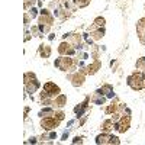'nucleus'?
<instances>
[{
    "mask_svg": "<svg viewBox=\"0 0 145 145\" xmlns=\"http://www.w3.org/2000/svg\"><path fill=\"white\" fill-rule=\"evenodd\" d=\"M77 64L78 63L74 58H71L70 55H61L59 58H57L54 61V65L61 71H76Z\"/></svg>",
    "mask_w": 145,
    "mask_h": 145,
    "instance_id": "nucleus-1",
    "label": "nucleus"
},
{
    "mask_svg": "<svg viewBox=\"0 0 145 145\" xmlns=\"http://www.w3.org/2000/svg\"><path fill=\"white\" fill-rule=\"evenodd\" d=\"M144 77L141 72H132V74L128 77L126 83H128V86L132 89V90H142L144 89Z\"/></svg>",
    "mask_w": 145,
    "mask_h": 145,
    "instance_id": "nucleus-2",
    "label": "nucleus"
},
{
    "mask_svg": "<svg viewBox=\"0 0 145 145\" xmlns=\"http://www.w3.org/2000/svg\"><path fill=\"white\" fill-rule=\"evenodd\" d=\"M23 80H25V89L28 93H35L36 90L39 89V81L36 80V76L33 74V72H25V77H23Z\"/></svg>",
    "mask_w": 145,
    "mask_h": 145,
    "instance_id": "nucleus-3",
    "label": "nucleus"
},
{
    "mask_svg": "<svg viewBox=\"0 0 145 145\" xmlns=\"http://www.w3.org/2000/svg\"><path fill=\"white\" fill-rule=\"evenodd\" d=\"M59 122H61V120H59L58 118H55V116L42 118L41 119V128L44 131H54L55 128L59 126Z\"/></svg>",
    "mask_w": 145,
    "mask_h": 145,
    "instance_id": "nucleus-4",
    "label": "nucleus"
},
{
    "mask_svg": "<svg viewBox=\"0 0 145 145\" xmlns=\"http://www.w3.org/2000/svg\"><path fill=\"white\" fill-rule=\"evenodd\" d=\"M129 125H131V118L129 115L128 116H120V119L118 122H115V131H118L119 134H125V132L129 129Z\"/></svg>",
    "mask_w": 145,
    "mask_h": 145,
    "instance_id": "nucleus-5",
    "label": "nucleus"
},
{
    "mask_svg": "<svg viewBox=\"0 0 145 145\" xmlns=\"http://www.w3.org/2000/svg\"><path fill=\"white\" fill-rule=\"evenodd\" d=\"M57 50H58L59 55H70V57H72L76 54V46L72 44H70L68 41H63L61 44L58 45Z\"/></svg>",
    "mask_w": 145,
    "mask_h": 145,
    "instance_id": "nucleus-6",
    "label": "nucleus"
},
{
    "mask_svg": "<svg viewBox=\"0 0 145 145\" xmlns=\"http://www.w3.org/2000/svg\"><path fill=\"white\" fill-rule=\"evenodd\" d=\"M86 74H87V70H86V68L76 71L74 74H72V77H71L72 86H74V87H80V86H83V84H84V80H86Z\"/></svg>",
    "mask_w": 145,
    "mask_h": 145,
    "instance_id": "nucleus-7",
    "label": "nucleus"
},
{
    "mask_svg": "<svg viewBox=\"0 0 145 145\" xmlns=\"http://www.w3.org/2000/svg\"><path fill=\"white\" fill-rule=\"evenodd\" d=\"M44 90L50 94V97H57L58 94H61V89H59L55 83H51V81H48L44 84Z\"/></svg>",
    "mask_w": 145,
    "mask_h": 145,
    "instance_id": "nucleus-8",
    "label": "nucleus"
},
{
    "mask_svg": "<svg viewBox=\"0 0 145 145\" xmlns=\"http://www.w3.org/2000/svg\"><path fill=\"white\" fill-rule=\"evenodd\" d=\"M89 102H90V96H87L86 100H84L83 103H80V105H77V106L74 107V113H76L77 118L84 116V113L87 112V109H89Z\"/></svg>",
    "mask_w": 145,
    "mask_h": 145,
    "instance_id": "nucleus-9",
    "label": "nucleus"
},
{
    "mask_svg": "<svg viewBox=\"0 0 145 145\" xmlns=\"http://www.w3.org/2000/svg\"><path fill=\"white\" fill-rule=\"evenodd\" d=\"M110 139H112V135L109 134V132H103V134H100V135H97L96 137V144H110Z\"/></svg>",
    "mask_w": 145,
    "mask_h": 145,
    "instance_id": "nucleus-10",
    "label": "nucleus"
},
{
    "mask_svg": "<svg viewBox=\"0 0 145 145\" xmlns=\"http://www.w3.org/2000/svg\"><path fill=\"white\" fill-rule=\"evenodd\" d=\"M100 67H102V63L99 61V59H94V61H93L91 64H89L87 68H86V70H87V74H90V76H91V74H96V72L99 71Z\"/></svg>",
    "mask_w": 145,
    "mask_h": 145,
    "instance_id": "nucleus-11",
    "label": "nucleus"
},
{
    "mask_svg": "<svg viewBox=\"0 0 145 145\" xmlns=\"http://www.w3.org/2000/svg\"><path fill=\"white\" fill-rule=\"evenodd\" d=\"M67 103V96L65 94H58L57 97H54V106L58 109H63Z\"/></svg>",
    "mask_w": 145,
    "mask_h": 145,
    "instance_id": "nucleus-12",
    "label": "nucleus"
},
{
    "mask_svg": "<svg viewBox=\"0 0 145 145\" xmlns=\"http://www.w3.org/2000/svg\"><path fill=\"white\" fill-rule=\"evenodd\" d=\"M106 96H103V94H100V93H97V91H94V94L91 96V102L94 103V105H99V106H102V105H105L106 103Z\"/></svg>",
    "mask_w": 145,
    "mask_h": 145,
    "instance_id": "nucleus-13",
    "label": "nucleus"
},
{
    "mask_svg": "<svg viewBox=\"0 0 145 145\" xmlns=\"http://www.w3.org/2000/svg\"><path fill=\"white\" fill-rule=\"evenodd\" d=\"M38 54H39L42 58H50V55H51V46L42 44V45L39 46V50H38Z\"/></svg>",
    "mask_w": 145,
    "mask_h": 145,
    "instance_id": "nucleus-14",
    "label": "nucleus"
},
{
    "mask_svg": "<svg viewBox=\"0 0 145 145\" xmlns=\"http://www.w3.org/2000/svg\"><path fill=\"white\" fill-rule=\"evenodd\" d=\"M112 129H115V122L112 119H106L102 122V131L103 132H110Z\"/></svg>",
    "mask_w": 145,
    "mask_h": 145,
    "instance_id": "nucleus-15",
    "label": "nucleus"
},
{
    "mask_svg": "<svg viewBox=\"0 0 145 145\" xmlns=\"http://www.w3.org/2000/svg\"><path fill=\"white\" fill-rule=\"evenodd\" d=\"M39 23H44V25H51L54 23V16L51 13H45V15H41L39 18Z\"/></svg>",
    "mask_w": 145,
    "mask_h": 145,
    "instance_id": "nucleus-16",
    "label": "nucleus"
},
{
    "mask_svg": "<svg viewBox=\"0 0 145 145\" xmlns=\"http://www.w3.org/2000/svg\"><path fill=\"white\" fill-rule=\"evenodd\" d=\"M90 35L93 36L94 41H99V39H102L103 36H105V28H96L94 31H91Z\"/></svg>",
    "mask_w": 145,
    "mask_h": 145,
    "instance_id": "nucleus-17",
    "label": "nucleus"
},
{
    "mask_svg": "<svg viewBox=\"0 0 145 145\" xmlns=\"http://www.w3.org/2000/svg\"><path fill=\"white\" fill-rule=\"evenodd\" d=\"M54 115H55L54 107H44L38 113V116H41V118H48V116H54Z\"/></svg>",
    "mask_w": 145,
    "mask_h": 145,
    "instance_id": "nucleus-18",
    "label": "nucleus"
},
{
    "mask_svg": "<svg viewBox=\"0 0 145 145\" xmlns=\"http://www.w3.org/2000/svg\"><path fill=\"white\" fill-rule=\"evenodd\" d=\"M90 55L94 59H99V46L97 45H91L90 46Z\"/></svg>",
    "mask_w": 145,
    "mask_h": 145,
    "instance_id": "nucleus-19",
    "label": "nucleus"
},
{
    "mask_svg": "<svg viewBox=\"0 0 145 145\" xmlns=\"http://www.w3.org/2000/svg\"><path fill=\"white\" fill-rule=\"evenodd\" d=\"M93 25H96L97 28H105V25H106V20H105V18L99 16V18H96V19H94Z\"/></svg>",
    "mask_w": 145,
    "mask_h": 145,
    "instance_id": "nucleus-20",
    "label": "nucleus"
},
{
    "mask_svg": "<svg viewBox=\"0 0 145 145\" xmlns=\"http://www.w3.org/2000/svg\"><path fill=\"white\" fill-rule=\"evenodd\" d=\"M38 28L41 31V33H48L51 29V25H44V23H38Z\"/></svg>",
    "mask_w": 145,
    "mask_h": 145,
    "instance_id": "nucleus-21",
    "label": "nucleus"
},
{
    "mask_svg": "<svg viewBox=\"0 0 145 145\" xmlns=\"http://www.w3.org/2000/svg\"><path fill=\"white\" fill-rule=\"evenodd\" d=\"M74 3L77 7H86L90 3V0H74Z\"/></svg>",
    "mask_w": 145,
    "mask_h": 145,
    "instance_id": "nucleus-22",
    "label": "nucleus"
},
{
    "mask_svg": "<svg viewBox=\"0 0 145 145\" xmlns=\"http://www.w3.org/2000/svg\"><path fill=\"white\" fill-rule=\"evenodd\" d=\"M137 68L138 70H145V57L139 58L138 61H137Z\"/></svg>",
    "mask_w": 145,
    "mask_h": 145,
    "instance_id": "nucleus-23",
    "label": "nucleus"
},
{
    "mask_svg": "<svg viewBox=\"0 0 145 145\" xmlns=\"http://www.w3.org/2000/svg\"><path fill=\"white\" fill-rule=\"evenodd\" d=\"M83 38H84V41H86L87 42V45H91L93 44V36L91 35H89V33H83Z\"/></svg>",
    "mask_w": 145,
    "mask_h": 145,
    "instance_id": "nucleus-24",
    "label": "nucleus"
},
{
    "mask_svg": "<svg viewBox=\"0 0 145 145\" xmlns=\"http://www.w3.org/2000/svg\"><path fill=\"white\" fill-rule=\"evenodd\" d=\"M35 5V0H25V10H31Z\"/></svg>",
    "mask_w": 145,
    "mask_h": 145,
    "instance_id": "nucleus-25",
    "label": "nucleus"
},
{
    "mask_svg": "<svg viewBox=\"0 0 145 145\" xmlns=\"http://www.w3.org/2000/svg\"><path fill=\"white\" fill-rule=\"evenodd\" d=\"M55 118H58L59 120H63L64 118H65V113L63 112V110H55V115H54Z\"/></svg>",
    "mask_w": 145,
    "mask_h": 145,
    "instance_id": "nucleus-26",
    "label": "nucleus"
},
{
    "mask_svg": "<svg viewBox=\"0 0 145 145\" xmlns=\"http://www.w3.org/2000/svg\"><path fill=\"white\" fill-rule=\"evenodd\" d=\"M28 13H29V15L32 16V19H35V18H36V15H38V9H36V7L33 6V7H32L31 10H28Z\"/></svg>",
    "mask_w": 145,
    "mask_h": 145,
    "instance_id": "nucleus-27",
    "label": "nucleus"
},
{
    "mask_svg": "<svg viewBox=\"0 0 145 145\" xmlns=\"http://www.w3.org/2000/svg\"><path fill=\"white\" fill-rule=\"evenodd\" d=\"M31 19H32V16L28 13V12H26V13H25V28L28 29V26H29V22H31Z\"/></svg>",
    "mask_w": 145,
    "mask_h": 145,
    "instance_id": "nucleus-28",
    "label": "nucleus"
},
{
    "mask_svg": "<svg viewBox=\"0 0 145 145\" xmlns=\"http://www.w3.org/2000/svg\"><path fill=\"white\" fill-rule=\"evenodd\" d=\"M55 138H57V132L51 131L50 134H48V139H55Z\"/></svg>",
    "mask_w": 145,
    "mask_h": 145,
    "instance_id": "nucleus-29",
    "label": "nucleus"
},
{
    "mask_svg": "<svg viewBox=\"0 0 145 145\" xmlns=\"http://www.w3.org/2000/svg\"><path fill=\"white\" fill-rule=\"evenodd\" d=\"M83 142V138L81 137H76L74 139H72V144H81Z\"/></svg>",
    "mask_w": 145,
    "mask_h": 145,
    "instance_id": "nucleus-30",
    "label": "nucleus"
},
{
    "mask_svg": "<svg viewBox=\"0 0 145 145\" xmlns=\"http://www.w3.org/2000/svg\"><path fill=\"white\" fill-rule=\"evenodd\" d=\"M68 138V131L67 132H64V134H63V137H61V141H65Z\"/></svg>",
    "mask_w": 145,
    "mask_h": 145,
    "instance_id": "nucleus-31",
    "label": "nucleus"
},
{
    "mask_svg": "<svg viewBox=\"0 0 145 145\" xmlns=\"http://www.w3.org/2000/svg\"><path fill=\"white\" fill-rule=\"evenodd\" d=\"M28 144H36L38 141H36V138H29V141H26Z\"/></svg>",
    "mask_w": 145,
    "mask_h": 145,
    "instance_id": "nucleus-32",
    "label": "nucleus"
},
{
    "mask_svg": "<svg viewBox=\"0 0 145 145\" xmlns=\"http://www.w3.org/2000/svg\"><path fill=\"white\" fill-rule=\"evenodd\" d=\"M86 119H87L86 116H81V120H80V126H81V125H84V122H86Z\"/></svg>",
    "mask_w": 145,
    "mask_h": 145,
    "instance_id": "nucleus-33",
    "label": "nucleus"
},
{
    "mask_svg": "<svg viewBox=\"0 0 145 145\" xmlns=\"http://www.w3.org/2000/svg\"><path fill=\"white\" fill-rule=\"evenodd\" d=\"M28 113H29V107H25V118H28Z\"/></svg>",
    "mask_w": 145,
    "mask_h": 145,
    "instance_id": "nucleus-34",
    "label": "nucleus"
},
{
    "mask_svg": "<svg viewBox=\"0 0 145 145\" xmlns=\"http://www.w3.org/2000/svg\"><path fill=\"white\" fill-rule=\"evenodd\" d=\"M58 2H65V0H58Z\"/></svg>",
    "mask_w": 145,
    "mask_h": 145,
    "instance_id": "nucleus-35",
    "label": "nucleus"
},
{
    "mask_svg": "<svg viewBox=\"0 0 145 145\" xmlns=\"http://www.w3.org/2000/svg\"><path fill=\"white\" fill-rule=\"evenodd\" d=\"M144 90H145V81H144Z\"/></svg>",
    "mask_w": 145,
    "mask_h": 145,
    "instance_id": "nucleus-36",
    "label": "nucleus"
}]
</instances>
